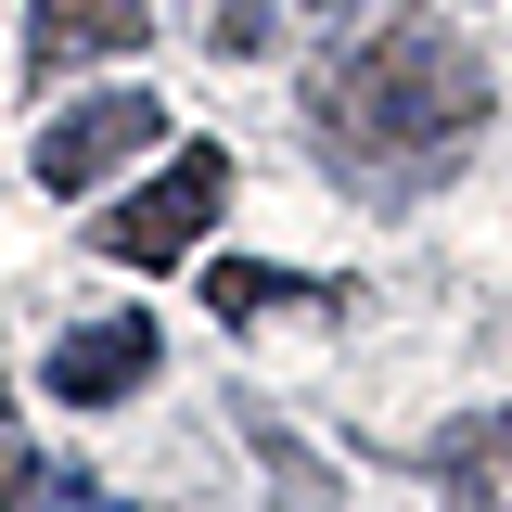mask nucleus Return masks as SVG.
<instances>
[{"mask_svg": "<svg viewBox=\"0 0 512 512\" xmlns=\"http://www.w3.org/2000/svg\"><path fill=\"white\" fill-rule=\"evenodd\" d=\"M474 128H487V64H474V39L436 26V13H372V26L308 77L320 167L346 192H372V205L436 192L448 167L474 154Z\"/></svg>", "mask_w": 512, "mask_h": 512, "instance_id": "nucleus-1", "label": "nucleus"}, {"mask_svg": "<svg viewBox=\"0 0 512 512\" xmlns=\"http://www.w3.org/2000/svg\"><path fill=\"white\" fill-rule=\"evenodd\" d=\"M231 205V154L218 141H192V154H167L141 192H116L103 205V256L116 269H180L192 244H205V218Z\"/></svg>", "mask_w": 512, "mask_h": 512, "instance_id": "nucleus-2", "label": "nucleus"}, {"mask_svg": "<svg viewBox=\"0 0 512 512\" xmlns=\"http://www.w3.org/2000/svg\"><path fill=\"white\" fill-rule=\"evenodd\" d=\"M167 128V103L154 90H103V103H64L52 128H39V180L52 192H90V180H116L128 154Z\"/></svg>", "mask_w": 512, "mask_h": 512, "instance_id": "nucleus-3", "label": "nucleus"}, {"mask_svg": "<svg viewBox=\"0 0 512 512\" xmlns=\"http://www.w3.org/2000/svg\"><path fill=\"white\" fill-rule=\"evenodd\" d=\"M154 39V0H26V77L52 90L77 64H128Z\"/></svg>", "mask_w": 512, "mask_h": 512, "instance_id": "nucleus-4", "label": "nucleus"}, {"mask_svg": "<svg viewBox=\"0 0 512 512\" xmlns=\"http://www.w3.org/2000/svg\"><path fill=\"white\" fill-rule=\"evenodd\" d=\"M39 384H52L64 410H116V397H141V384H154V320H141V308L77 320L52 359H39Z\"/></svg>", "mask_w": 512, "mask_h": 512, "instance_id": "nucleus-5", "label": "nucleus"}, {"mask_svg": "<svg viewBox=\"0 0 512 512\" xmlns=\"http://www.w3.org/2000/svg\"><path fill=\"white\" fill-rule=\"evenodd\" d=\"M423 487L448 512H512V410H461L448 436H423Z\"/></svg>", "mask_w": 512, "mask_h": 512, "instance_id": "nucleus-6", "label": "nucleus"}, {"mask_svg": "<svg viewBox=\"0 0 512 512\" xmlns=\"http://www.w3.org/2000/svg\"><path fill=\"white\" fill-rule=\"evenodd\" d=\"M180 26L218 64H256V52H282L295 26H346V0H180Z\"/></svg>", "mask_w": 512, "mask_h": 512, "instance_id": "nucleus-7", "label": "nucleus"}, {"mask_svg": "<svg viewBox=\"0 0 512 512\" xmlns=\"http://www.w3.org/2000/svg\"><path fill=\"white\" fill-rule=\"evenodd\" d=\"M0 512H128V500H103L90 474H52V461L26 448V423H13V384H0Z\"/></svg>", "mask_w": 512, "mask_h": 512, "instance_id": "nucleus-8", "label": "nucleus"}, {"mask_svg": "<svg viewBox=\"0 0 512 512\" xmlns=\"http://www.w3.org/2000/svg\"><path fill=\"white\" fill-rule=\"evenodd\" d=\"M205 308H218V320H282V308H346V282H295V269L218 256V269H205Z\"/></svg>", "mask_w": 512, "mask_h": 512, "instance_id": "nucleus-9", "label": "nucleus"}]
</instances>
